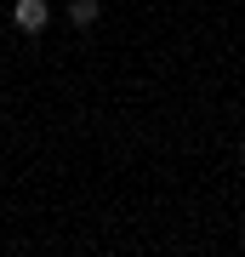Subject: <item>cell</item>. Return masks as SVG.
Segmentation results:
<instances>
[{"mask_svg": "<svg viewBox=\"0 0 245 257\" xmlns=\"http://www.w3.org/2000/svg\"><path fill=\"white\" fill-rule=\"evenodd\" d=\"M97 18H103V0H69V23L74 29H91Z\"/></svg>", "mask_w": 245, "mask_h": 257, "instance_id": "2", "label": "cell"}, {"mask_svg": "<svg viewBox=\"0 0 245 257\" xmlns=\"http://www.w3.org/2000/svg\"><path fill=\"white\" fill-rule=\"evenodd\" d=\"M12 23H18L23 35H40V29L52 23V6H46V0H18V6H12Z\"/></svg>", "mask_w": 245, "mask_h": 257, "instance_id": "1", "label": "cell"}, {"mask_svg": "<svg viewBox=\"0 0 245 257\" xmlns=\"http://www.w3.org/2000/svg\"><path fill=\"white\" fill-rule=\"evenodd\" d=\"M239 160H245V138H239Z\"/></svg>", "mask_w": 245, "mask_h": 257, "instance_id": "3", "label": "cell"}]
</instances>
